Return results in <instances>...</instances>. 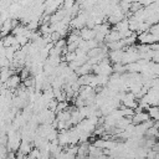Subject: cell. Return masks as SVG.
Listing matches in <instances>:
<instances>
[{"label": "cell", "instance_id": "cell-1", "mask_svg": "<svg viewBox=\"0 0 159 159\" xmlns=\"http://www.w3.org/2000/svg\"><path fill=\"white\" fill-rule=\"evenodd\" d=\"M158 36H153L152 34H149L148 31L145 32H140L138 36V41L142 45H152V43H157L158 42Z\"/></svg>", "mask_w": 159, "mask_h": 159}, {"label": "cell", "instance_id": "cell-2", "mask_svg": "<svg viewBox=\"0 0 159 159\" xmlns=\"http://www.w3.org/2000/svg\"><path fill=\"white\" fill-rule=\"evenodd\" d=\"M20 83V77L16 76V75H11L10 78L5 82V87H9V88H16Z\"/></svg>", "mask_w": 159, "mask_h": 159}, {"label": "cell", "instance_id": "cell-3", "mask_svg": "<svg viewBox=\"0 0 159 159\" xmlns=\"http://www.w3.org/2000/svg\"><path fill=\"white\" fill-rule=\"evenodd\" d=\"M148 116L149 118H152L153 120H158V108L157 107H148Z\"/></svg>", "mask_w": 159, "mask_h": 159}, {"label": "cell", "instance_id": "cell-4", "mask_svg": "<svg viewBox=\"0 0 159 159\" xmlns=\"http://www.w3.org/2000/svg\"><path fill=\"white\" fill-rule=\"evenodd\" d=\"M75 4H76V0H63V2H62V9H63L65 11H68Z\"/></svg>", "mask_w": 159, "mask_h": 159}]
</instances>
